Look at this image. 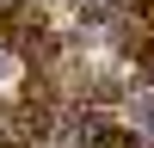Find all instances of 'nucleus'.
I'll list each match as a JSON object with an SVG mask.
<instances>
[{"label": "nucleus", "mask_w": 154, "mask_h": 148, "mask_svg": "<svg viewBox=\"0 0 154 148\" xmlns=\"http://www.w3.org/2000/svg\"><path fill=\"white\" fill-rule=\"evenodd\" d=\"M130 117H136V136H148V142H154V86L130 99Z\"/></svg>", "instance_id": "obj_1"}, {"label": "nucleus", "mask_w": 154, "mask_h": 148, "mask_svg": "<svg viewBox=\"0 0 154 148\" xmlns=\"http://www.w3.org/2000/svg\"><path fill=\"white\" fill-rule=\"evenodd\" d=\"M136 142H142V136H136V130H117V123H111L105 136H86V148H136Z\"/></svg>", "instance_id": "obj_2"}]
</instances>
